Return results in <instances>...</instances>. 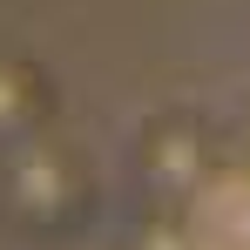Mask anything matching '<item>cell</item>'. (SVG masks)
I'll list each match as a JSON object with an SVG mask.
<instances>
[{"label":"cell","instance_id":"cell-1","mask_svg":"<svg viewBox=\"0 0 250 250\" xmlns=\"http://www.w3.org/2000/svg\"><path fill=\"white\" fill-rule=\"evenodd\" d=\"M95 163L82 142H68L61 128H41L14 149H0V216L21 237H68L95 216Z\"/></svg>","mask_w":250,"mask_h":250},{"label":"cell","instance_id":"cell-2","mask_svg":"<svg viewBox=\"0 0 250 250\" xmlns=\"http://www.w3.org/2000/svg\"><path fill=\"white\" fill-rule=\"evenodd\" d=\"M135 169L156 203H196L216 176V135L196 115H156L135 142Z\"/></svg>","mask_w":250,"mask_h":250},{"label":"cell","instance_id":"cell-3","mask_svg":"<svg viewBox=\"0 0 250 250\" xmlns=\"http://www.w3.org/2000/svg\"><path fill=\"white\" fill-rule=\"evenodd\" d=\"M54 122H61V88H54V75H47L41 61L0 47V149H14V142H27V135H41V128H54Z\"/></svg>","mask_w":250,"mask_h":250}]
</instances>
